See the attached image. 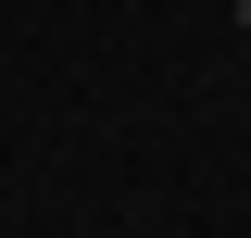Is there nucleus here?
I'll use <instances>...</instances> for the list:
<instances>
[{"mask_svg":"<svg viewBox=\"0 0 251 238\" xmlns=\"http://www.w3.org/2000/svg\"><path fill=\"white\" fill-rule=\"evenodd\" d=\"M239 25H251V0H239Z\"/></svg>","mask_w":251,"mask_h":238,"instance_id":"nucleus-1","label":"nucleus"}]
</instances>
